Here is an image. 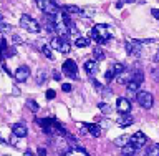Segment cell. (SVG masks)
Listing matches in <instances>:
<instances>
[{
	"label": "cell",
	"instance_id": "obj_1",
	"mask_svg": "<svg viewBox=\"0 0 159 156\" xmlns=\"http://www.w3.org/2000/svg\"><path fill=\"white\" fill-rule=\"evenodd\" d=\"M89 38L94 40L96 43H106L109 38H111V30H109L108 25L104 23H98L94 25L91 33H89Z\"/></svg>",
	"mask_w": 159,
	"mask_h": 156
},
{
	"label": "cell",
	"instance_id": "obj_2",
	"mask_svg": "<svg viewBox=\"0 0 159 156\" xmlns=\"http://www.w3.org/2000/svg\"><path fill=\"white\" fill-rule=\"evenodd\" d=\"M20 27L23 30H27V32H30V33H38L40 32V23L27 13L20 17Z\"/></svg>",
	"mask_w": 159,
	"mask_h": 156
},
{
	"label": "cell",
	"instance_id": "obj_3",
	"mask_svg": "<svg viewBox=\"0 0 159 156\" xmlns=\"http://www.w3.org/2000/svg\"><path fill=\"white\" fill-rule=\"evenodd\" d=\"M38 8L42 10V12L45 15H50V17H55L60 10H58V5L53 2V0H40V2H37Z\"/></svg>",
	"mask_w": 159,
	"mask_h": 156
},
{
	"label": "cell",
	"instance_id": "obj_4",
	"mask_svg": "<svg viewBox=\"0 0 159 156\" xmlns=\"http://www.w3.org/2000/svg\"><path fill=\"white\" fill-rule=\"evenodd\" d=\"M63 75H66V77L70 78H76V75H78V65L76 62H73V60H66V62L63 63Z\"/></svg>",
	"mask_w": 159,
	"mask_h": 156
},
{
	"label": "cell",
	"instance_id": "obj_5",
	"mask_svg": "<svg viewBox=\"0 0 159 156\" xmlns=\"http://www.w3.org/2000/svg\"><path fill=\"white\" fill-rule=\"evenodd\" d=\"M138 103L141 105L144 110H149L152 106V103H154V98H152V95L149 92H139L138 93Z\"/></svg>",
	"mask_w": 159,
	"mask_h": 156
},
{
	"label": "cell",
	"instance_id": "obj_6",
	"mask_svg": "<svg viewBox=\"0 0 159 156\" xmlns=\"http://www.w3.org/2000/svg\"><path fill=\"white\" fill-rule=\"evenodd\" d=\"M126 52L133 57H139L141 55V42L139 40H129L126 42Z\"/></svg>",
	"mask_w": 159,
	"mask_h": 156
},
{
	"label": "cell",
	"instance_id": "obj_7",
	"mask_svg": "<svg viewBox=\"0 0 159 156\" xmlns=\"http://www.w3.org/2000/svg\"><path fill=\"white\" fill-rule=\"evenodd\" d=\"M15 80L20 83H23V82H27L28 77H30V68L27 67V65H22V67H18L17 70H15Z\"/></svg>",
	"mask_w": 159,
	"mask_h": 156
},
{
	"label": "cell",
	"instance_id": "obj_8",
	"mask_svg": "<svg viewBox=\"0 0 159 156\" xmlns=\"http://www.w3.org/2000/svg\"><path fill=\"white\" fill-rule=\"evenodd\" d=\"M129 143H131L136 149L138 148H143L144 144H146V136H144V133L138 131V133H134L133 136H129Z\"/></svg>",
	"mask_w": 159,
	"mask_h": 156
},
{
	"label": "cell",
	"instance_id": "obj_9",
	"mask_svg": "<svg viewBox=\"0 0 159 156\" xmlns=\"http://www.w3.org/2000/svg\"><path fill=\"white\" fill-rule=\"evenodd\" d=\"M116 110L121 115L124 113H129L131 111V102H129L128 98H118V102H116Z\"/></svg>",
	"mask_w": 159,
	"mask_h": 156
},
{
	"label": "cell",
	"instance_id": "obj_10",
	"mask_svg": "<svg viewBox=\"0 0 159 156\" xmlns=\"http://www.w3.org/2000/svg\"><path fill=\"white\" fill-rule=\"evenodd\" d=\"M12 131L17 138H25L27 133H28V130H27V125L25 123H15L12 126Z\"/></svg>",
	"mask_w": 159,
	"mask_h": 156
},
{
	"label": "cell",
	"instance_id": "obj_11",
	"mask_svg": "<svg viewBox=\"0 0 159 156\" xmlns=\"http://www.w3.org/2000/svg\"><path fill=\"white\" fill-rule=\"evenodd\" d=\"M84 72L88 75H94L98 72V62L96 60H88V62H84Z\"/></svg>",
	"mask_w": 159,
	"mask_h": 156
},
{
	"label": "cell",
	"instance_id": "obj_12",
	"mask_svg": "<svg viewBox=\"0 0 159 156\" xmlns=\"http://www.w3.org/2000/svg\"><path fill=\"white\" fill-rule=\"evenodd\" d=\"M116 80H118V83L126 85L128 82H131V80H133V73H131V72H126V70H123L119 75H116Z\"/></svg>",
	"mask_w": 159,
	"mask_h": 156
},
{
	"label": "cell",
	"instance_id": "obj_13",
	"mask_svg": "<svg viewBox=\"0 0 159 156\" xmlns=\"http://www.w3.org/2000/svg\"><path fill=\"white\" fill-rule=\"evenodd\" d=\"M84 128H86V131H88V133H91L94 138H99V136H101V128H99L98 125L88 123V125H84Z\"/></svg>",
	"mask_w": 159,
	"mask_h": 156
},
{
	"label": "cell",
	"instance_id": "obj_14",
	"mask_svg": "<svg viewBox=\"0 0 159 156\" xmlns=\"http://www.w3.org/2000/svg\"><path fill=\"white\" fill-rule=\"evenodd\" d=\"M61 38V43H60V53H70V50H71V45H70L68 38L66 37H60Z\"/></svg>",
	"mask_w": 159,
	"mask_h": 156
},
{
	"label": "cell",
	"instance_id": "obj_15",
	"mask_svg": "<svg viewBox=\"0 0 159 156\" xmlns=\"http://www.w3.org/2000/svg\"><path fill=\"white\" fill-rule=\"evenodd\" d=\"M133 116H129L128 113H124V115H121V118L118 120V125L119 126H129V125H133Z\"/></svg>",
	"mask_w": 159,
	"mask_h": 156
},
{
	"label": "cell",
	"instance_id": "obj_16",
	"mask_svg": "<svg viewBox=\"0 0 159 156\" xmlns=\"http://www.w3.org/2000/svg\"><path fill=\"white\" fill-rule=\"evenodd\" d=\"M89 42H91V38H88V37H78L75 40V45H76L78 48H84L89 45Z\"/></svg>",
	"mask_w": 159,
	"mask_h": 156
},
{
	"label": "cell",
	"instance_id": "obj_17",
	"mask_svg": "<svg viewBox=\"0 0 159 156\" xmlns=\"http://www.w3.org/2000/svg\"><path fill=\"white\" fill-rule=\"evenodd\" d=\"M65 12L66 13H73V15H81V8L76 7V5H65Z\"/></svg>",
	"mask_w": 159,
	"mask_h": 156
},
{
	"label": "cell",
	"instance_id": "obj_18",
	"mask_svg": "<svg viewBox=\"0 0 159 156\" xmlns=\"http://www.w3.org/2000/svg\"><path fill=\"white\" fill-rule=\"evenodd\" d=\"M134 153H136V148H134L131 143H128L123 146V156H134Z\"/></svg>",
	"mask_w": 159,
	"mask_h": 156
},
{
	"label": "cell",
	"instance_id": "obj_19",
	"mask_svg": "<svg viewBox=\"0 0 159 156\" xmlns=\"http://www.w3.org/2000/svg\"><path fill=\"white\" fill-rule=\"evenodd\" d=\"M129 143V136L128 135H123V136H118L116 139H114V144H116V146H124V144H128Z\"/></svg>",
	"mask_w": 159,
	"mask_h": 156
},
{
	"label": "cell",
	"instance_id": "obj_20",
	"mask_svg": "<svg viewBox=\"0 0 159 156\" xmlns=\"http://www.w3.org/2000/svg\"><path fill=\"white\" fill-rule=\"evenodd\" d=\"M126 87H128V92L133 95V93H136L138 90H139V83H138V82H134V80H131V82H128V83H126Z\"/></svg>",
	"mask_w": 159,
	"mask_h": 156
},
{
	"label": "cell",
	"instance_id": "obj_21",
	"mask_svg": "<svg viewBox=\"0 0 159 156\" xmlns=\"http://www.w3.org/2000/svg\"><path fill=\"white\" fill-rule=\"evenodd\" d=\"M42 53H43L48 60H53V58H55V57H53V52H52V47H50V45H43V47H42Z\"/></svg>",
	"mask_w": 159,
	"mask_h": 156
},
{
	"label": "cell",
	"instance_id": "obj_22",
	"mask_svg": "<svg viewBox=\"0 0 159 156\" xmlns=\"http://www.w3.org/2000/svg\"><path fill=\"white\" fill-rule=\"evenodd\" d=\"M148 156H159V144H151L148 148Z\"/></svg>",
	"mask_w": 159,
	"mask_h": 156
},
{
	"label": "cell",
	"instance_id": "obj_23",
	"mask_svg": "<svg viewBox=\"0 0 159 156\" xmlns=\"http://www.w3.org/2000/svg\"><path fill=\"white\" fill-rule=\"evenodd\" d=\"M27 108L30 110V111H33V113H37L38 110H40L38 103H37V102H33V100H28V102H27Z\"/></svg>",
	"mask_w": 159,
	"mask_h": 156
},
{
	"label": "cell",
	"instance_id": "obj_24",
	"mask_svg": "<svg viewBox=\"0 0 159 156\" xmlns=\"http://www.w3.org/2000/svg\"><path fill=\"white\" fill-rule=\"evenodd\" d=\"M93 57H94V60H103V58H104L103 48H99V47L94 48V50H93Z\"/></svg>",
	"mask_w": 159,
	"mask_h": 156
},
{
	"label": "cell",
	"instance_id": "obj_25",
	"mask_svg": "<svg viewBox=\"0 0 159 156\" xmlns=\"http://www.w3.org/2000/svg\"><path fill=\"white\" fill-rule=\"evenodd\" d=\"M133 80H134V82H138L139 85L143 83V80H144V75H143V72H141V70H139V72H134V73H133Z\"/></svg>",
	"mask_w": 159,
	"mask_h": 156
},
{
	"label": "cell",
	"instance_id": "obj_26",
	"mask_svg": "<svg viewBox=\"0 0 159 156\" xmlns=\"http://www.w3.org/2000/svg\"><path fill=\"white\" fill-rule=\"evenodd\" d=\"M5 53H7V42L2 38V40H0V58H3Z\"/></svg>",
	"mask_w": 159,
	"mask_h": 156
},
{
	"label": "cell",
	"instance_id": "obj_27",
	"mask_svg": "<svg viewBox=\"0 0 159 156\" xmlns=\"http://www.w3.org/2000/svg\"><path fill=\"white\" fill-rule=\"evenodd\" d=\"M60 43H61V38H60V37H55L52 42H50V47L55 48V50H60Z\"/></svg>",
	"mask_w": 159,
	"mask_h": 156
},
{
	"label": "cell",
	"instance_id": "obj_28",
	"mask_svg": "<svg viewBox=\"0 0 159 156\" xmlns=\"http://www.w3.org/2000/svg\"><path fill=\"white\" fill-rule=\"evenodd\" d=\"M10 30H12V27H10L8 23H5L3 20H0V32H2V33H7V32H10Z\"/></svg>",
	"mask_w": 159,
	"mask_h": 156
},
{
	"label": "cell",
	"instance_id": "obj_29",
	"mask_svg": "<svg viewBox=\"0 0 159 156\" xmlns=\"http://www.w3.org/2000/svg\"><path fill=\"white\" fill-rule=\"evenodd\" d=\"M111 70H113V72L116 73V75H119V73H121L123 70H124V65H123V63H114Z\"/></svg>",
	"mask_w": 159,
	"mask_h": 156
},
{
	"label": "cell",
	"instance_id": "obj_30",
	"mask_svg": "<svg viewBox=\"0 0 159 156\" xmlns=\"http://www.w3.org/2000/svg\"><path fill=\"white\" fill-rule=\"evenodd\" d=\"M114 77H116V73H114V72H113V70H111V68H109V70H108V72H106V73H104V80H106V82H111V80H113Z\"/></svg>",
	"mask_w": 159,
	"mask_h": 156
},
{
	"label": "cell",
	"instance_id": "obj_31",
	"mask_svg": "<svg viewBox=\"0 0 159 156\" xmlns=\"http://www.w3.org/2000/svg\"><path fill=\"white\" fill-rule=\"evenodd\" d=\"M45 80H47V75H45V72H40V73L37 75V83H38V85H43Z\"/></svg>",
	"mask_w": 159,
	"mask_h": 156
},
{
	"label": "cell",
	"instance_id": "obj_32",
	"mask_svg": "<svg viewBox=\"0 0 159 156\" xmlns=\"http://www.w3.org/2000/svg\"><path fill=\"white\" fill-rule=\"evenodd\" d=\"M61 90H63L65 93H70V92H71V85H70V83H63L61 85Z\"/></svg>",
	"mask_w": 159,
	"mask_h": 156
},
{
	"label": "cell",
	"instance_id": "obj_33",
	"mask_svg": "<svg viewBox=\"0 0 159 156\" xmlns=\"http://www.w3.org/2000/svg\"><path fill=\"white\" fill-rule=\"evenodd\" d=\"M55 97H57V93H55V90H48V92H47V98H48V100H53Z\"/></svg>",
	"mask_w": 159,
	"mask_h": 156
},
{
	"label": "cell",
	"instance_id": "obj_34",
	"mask_svg": "<svg viewBox=\"0 0 159 156\" xmlns=\"http://www.w3.org/2000/svg\"><path fill=\"white\" fill-rule=\"evenodd\" d=\"M22 42H23L22 37H18V35H13V43H15V45H18V43H22Z\"/></svg>",
	"mask_w": 159,
	"mask_h": 156
},
{
	"label": "cell",
	"instance_id": "obj_35",
	"mask_svg": "<svg viewBox=\"0 0 159 156\" xmlns=\"http://www.w3.org/2000/svg\"><path fill=\"white\" fill-rule=\"evenodd\" d=\"M151 73H152L154 80H157V78H159V70H157V68H151Z\"/></svg>",
	"mask_w": 159,
	"mask_h": 156
},
{
	"label": "cell",
	"instance_id": "obj_36",
	"mask_svg": "<svg viewBox=\"0 0 159 156\" xmlns=\"http://www.w3.org/2000/svg\"><path fill=\"white\" fill-rule=\"evenodd\" d=\"M98 106H99V108H101V110H103V111H104V113H108V111H109V106H108V105H104V103H99V105H98Z\"/></svg>",
	"mask_w": 159,
	"mask_h": 156
},
{
	"label": "cell",
	"instance_id": "obj_37",
	"mask_svg": "<svg viewBox=\"0 0 159 156\" xmlns=\"http://www.w3.org/2000/svg\"><path fill=\"white\" fill-rule=\"evenodd\" d=\"M151 13H152V17H154V18H157V20H159V10H157V8H152V10H151Z\"/></svg>",
	"mask_w": 159,
	"mask_h": 156
},
{
	"label": "cell",
	"instance_id": "obj_38",
	"mask_svg": "<svg viewBox=\"0 0 159 156\" xmlns=\"http://www.w3.org/2000/svg\"><path fill=\"white\" fill-rule=\"evenodd\" d=\"M53 78L57 80V82H60V80H61V75H60L58 72H55V73H53Z\"/></svg>",
	"mask_w": 159,
	"mask_h": 156
},
{
	"label": "cell",
	"instance_id": "obj_39",
	"mask_svg": "<svg viewBox=\"0 0 159 156\" xmlns=\"http://www.w3.org/2000/svg\"><path fill=\"white\" fill-rule=\"evenodd\" d=\"M38 154H40V156H47V151H45V148H38Z\"/></svg>",
	"mask_w": 159,
	"mask_h": 156
},
{
	"label": "cell",
	"instance_id": "obj_40",
	"mask_svg": "<svg viewBox=\"0 0 159 156\" xmlns=\"http://www.w3.org/2000/svg\"><path fill=\"white\" fill-rule=\"evenodd\" d=\"M25 156H35V154L30 151V149H27V151H25Z\"/></svg>",
	"mask_w": 159,
	"mask_h": 156
},
{
	"label": "cell",
	"instance_id": "obj_41",
	"mask_svg": "<svg viewBox=\"0 0 159 156\" xmlns=\"http://www.w3.org/2000/svg\"><path fill=\"white\" fill-rule=\"evenodd\" d=\"M0 143H5V139L2 138V135H0Z\"/></svg>",
	"mask_w": 159,
	"mask_h": 156
},
{
	"label": "cell",
	"instance_id": "obj_42",
	"mask_svg": "<svg viewBox=\"0 0 159 156\" xmlns=\"http://www.w3.org/2000/svg\"><path fill=\"white\" fill-rule=\"evenodd\" d=\"M133 2H136V0H126V3H133Z\"/></svg>",
	"mask_w": 159,
	"mask_h": 156
},
{
	"label": "cell",
	"instance_id": "obj_43",
	"mask_svg": "<svg viewBox=\"0 0 159 156\" xmlns=\"http://www.w3.org/2000/svg\"><path fill=\"white\" fill-rule=\"evenodd\" d=\"M37 2H40V0H37Z\"/></svg>",
	"mask_w": 159,
	"mask_h": 156
}]
</instances>
